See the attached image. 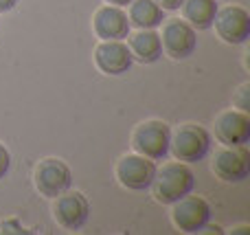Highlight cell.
<instances>
[{
	"instance_id": "cell-14",
	"label": "cell",
	"mask_w": 250,
	"mask_h": 235,
	"mask_svg": "<svg viewBox=\"0 0 250 235\" xmlns=\"http://www.w3.org/2000/svg\"><path fill=\"white\" fill-rule=\"evenodd\" d=\"M129 53L141 64H154L163 57V42L154 29H141L129 38Z\"/></svg>"
},
{
	"instance_id": "cell-10",
	"label": "cell",
	"mask_w": 250,
	"mask_h": 235,
	"mask_svg": "<svg viewBox=\"0 0 250 235\" xmlns=\"http://www.w3.org/2000/svg\"><path fill=\"white\" fill-rule=\"evenodd\" d=\"M213 24L226 44H244L250 38V13L244 7H226L222 11L217 9Z\"/></svg>"
},
{
	"instance_id": "cell-4",
	"label": "cell",
	"mask_w": 250,
	"mask_h": 235,
	"mask_svg": "<svg viewBox=\"0 0 250 235\" xmlns=\"http://www.w3.org/2000/svg\"><path fill=\"white\" fill-rule=\"evenodd\" d=\"M171 207V220L176 224V229H180L182 233H202V229L211 220V207L200 196H189L187 193L185 198L173 202Z\"/></svg>"
},
{
	"instance_id": "cell-7",
	"label": "cell",
	"mask_w": 250,
	"mask_h": 235,
	"mask_svg": "<svg viewBox=\"0 0 250 235\" xmlns=\"http://www.w3.org/2000/svg\"><path fill=\"white\" fill-rule=\"evenodd\" d=\"M160 42H163V51L171 60H187L198 48V35L187 20H169L163 26Z\"/></svg>"
},
{
	"instance_id": "cell-1",
	"label": "cell",
	"mask_w": 250,
	"mask_h": 235,
	"mask_svg": "<svg viewBox=\"0 0 250 235\" xmlns=\"http://www.w3.org/2000/svg\"><path fill=\"white\" fill-rule=\"evenodd\" d=\"M195 187V176L189 170L187 163H167L163 165V170H156L154 183V198L160 205H173L180 198H185L187 193H191Z\"/></svg>"
},
{
	"instance_id": "cell-8",
	"label": "cell",
	"mask_w": 250,
	"mask_h": 235,
	"mask_svg": "<svg viewBox=\"0 0 250 235\" xmlns=\"http://www.w3.org/2000/svg\"><path fill=\"white\" fill-rule=\"evenodd\" d=\"M213 171L224 183H242L250 176V152L246 145L220 150L213 158Z\"/></svg>"
},
{
	"instance_id": "cell-21",
	"label": "cell",
	"mask_w": 250,
	"mask_h": 235,
	"mask_svg": "<svg viewBox=\"0 0 250 235\" xmlns=\"http://www.w3.org/2000/svg\"><path fill=\"white\" fill-rule=\"evenodd\" d=\"M18 4V0H0V13H7L11 11L13 7Z\"/></svg>"
},
{
	"instance_id": "cell-18",
	"label": "cell",
	"mask_w": 250,
	"mask_h": 235,
	"mask_svg": "<svg viewBox=\"0 0 250 235\" xmlns=\"http://www.w3.org/2000/svg\"><path fill=\"white\" fill-rule=\"evenodd\" d=\"M9 167H11V154H9V150L4 148L2 143H0V180L9 174Z\"/></svg>"
},
{
	"instance_id": "cell-15",
	"label": "cell",
	"mask_w": 250,
	"mask_h": 235,
	"mask_svg": "<svg viewBox=\"0 0 250 235\" xmlns=\"http://www.w3.org/2000/svg\"><path fill=\"white\" fill-rule=\"evenodd\" d=\"M129 24L138 29H156L165 20V9L156 0H132L129 2Z\"/></svg>"
},
{
	"instance_id": "cell-12",
	"label": "cell",
	"mask_w": 250,
	"mask_h": 235,
	"mask_svg": "<svg viewBox=\"0 0 250 235\" xmlns=\"http://www.w3.org/2000/svg\"><path fill=\"white\" fill-rule=\"evenodd\" d=\"M215 134L226 148L246 145L250 141V117L244 110H226L215 121Z\"/></svg>"
},
{
	"instance_id": "cell-11",
	"label": "cell",
	"mask_w": 250,
	"mask_h": 235,
	"mask_svg": "<svg viewBox=\"0 0 250 235\" xmlns=\"http://www.w3.org/2000/svg\"><path fill=\"white\" fill-rule=\"evenodd\" d=\"M134 57L121 40H104L95 51V64L105 75H123L129 70Z\"/></svg>"
},
{
	"instance_id": "cell-19",
	"label": "cell",
	"mask_w": 250,
	"mask_h": 235,
	"mask_svg": "<svg viewBox=\"0 0 250 235\" xmlns=\"http://www.w3.org/2000/svg\"><path fill=\"white\" fill-rule=\"evenodd\" d=\"M156 2H158L165 11H176V9L182 7V2H185V0H156Z\"/></svg>"
},
{
	"instance_id": "cell-20",
	"label": "cell",
	"mask_w": 250,
	"mask_h": 235,
	"mask_svg": "<svg viewBox=\"0 0 250 235\" xmlns=\"http://www.w3.org/2000/svg\"><path fill=\"white\" fill-rule=\"evenodd\" d=\"M2 231L4 233H22V229H20V224H18L16 220H9V222L2 224Z\"/></svg>"
},
{
	"instance_id": "cell-3",
	"label": "cell",
	"mask_w": 250,
	"mask_h": 235,
	"mask_svg": "<svg viewBox=\"0 0 250 235\" xmlns=\"http://www.w3.org/2000/svg\"><path fill=\"white\" fill-rule=\"evenodd\" d=\"M169 150L180 163H198L211 150V134L195 123H185L171 136Z\"/></svg>"
},
{
	"instance_id": "cell-17",
	"label": "cell",
	"mask_w": 250,
	"mask_h": 235,
	"mask_svg": "<svg viewBox=\"0 0 250 235\" xmlns=\"http://www.w3.org/2000/svg\"><path fill=\"white\" fill-rule=\"evenodd\" d=\"M248 95H250V86L246 84V86L239 88V95L235 97V106H237L239 110H244V112H248V110H250V99H248Z\"/></svg>"
},
{
	"instance_id": "cell-9",
	"label": "cell",
	"mask_w": 250,
	"mask_h": 235,
	"mask_svg": "<svg viewBox=\"0 0 250 235\" xmlns=\"http://www.w3.org/2000/svg\"><path fill=\"white\" fill-rule=\"evenodd\" d=\"M55 220L66 231H79L88 222L90 215V205L82 192H64L55 198Z\"/></svg>"
},
{
	"instance_id": "cell-2",
	"label": "cell",
	"mask_w": 250,
	"mask_h": 235,
	"mask_svg": "<svg viewBox=\"0 0 250 235\" xmlns=\"http://www.w3.org/2000/svg\"><path fill=\"white\" fill-rule=\"evenodd\" d=\"M169 143H171V128L156 119L141 123L132 134V148L136 150V154L151 161H163L169 154Z\"/></svg>"
},
{
	"instance_id": "cell-16",
	"label": "cell",
	"mask_w": 250,
	"mask_h": 235,
	"mask_svg": "<svg viewBox=\"0 0 250 235\" xmlns=\"http://www.w3.org/2000/svg\"><path fill=\"white\" fill-rule=\"evenodd\" d=\"M182 16L195 31H207L213 26V20L217 16V2L215 0H185Z\"/></svg>"
},
{
	"instance_id": "cell-6",
	"label": "cell",
	"mask_w": 250,
	"mask_h": 235,
	"mask_svg": "<svg viewBox=\"0 0 250 235\" xmlns=\"http://www.w3.org/2000/svg\"><path fill=\"white\" fill-rule=\"evenodd\" d=\"M156 163L141 154H127L117 165V178L125 189L132 192H145L151 187L156 176Z\"/></svg>"
},
{
	"instance_id": "cell-13",
	"label": "cell",
	"mask_w": 250,
	"mask_h": 235,
	"mask_svg": "<svg viewBox=\"0 0 250 235\" xmlns=\"http://www.w3.org/2000/svg\"><path fill=\"white\" fill-rule=\"evenodd\" d=\"M97 38L101 40H123L129 35V18L121 7H114V4H105L99 11L95 13V20H92Z\"/></svg>"
},
{
	"instance_id": "cell-22",
	"label": "cell",
	"mask_w": 250,
	"mask_h": 235,
	"mask_svg": "<svg viewBox=\"0 0 250 235\" xmlns=\"http://www.w3.org/2000/svg\"><path fill=\"white\" fill-rule=\"evenodd\" d=\"M105 2H110V4H114V7H127L132 0H105Z\"/></svg>"
},
{
	"instance_id": "cell-5",
	"label": "cell",
	"mask_w": 250,
	"mask_h": 235,
	"mask_svg": "<svg viewBox=\"0 0 250 235\" xmlns=\"http://www.w3.org/2000/svg\"><path fill=\"white\" fill-rule=\"evenodd\" d=\"M73 185L70 167L60 158H44L35 167V187L42 196L57 198L60 193L68 192Z\"/></svg>"
}]
</instances>
